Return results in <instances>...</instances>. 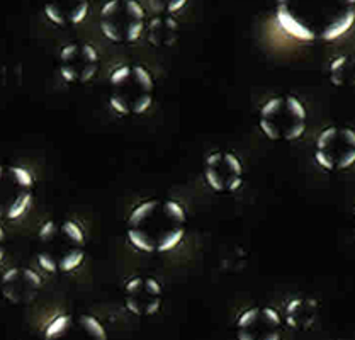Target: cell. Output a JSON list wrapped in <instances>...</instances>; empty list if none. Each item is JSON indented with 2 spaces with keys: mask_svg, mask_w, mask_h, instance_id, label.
<instances>
[{
  "mask_svg": "<svg viewBox=\"0 0 355 340\" xmlns=\"http://www.w3.org/2000/svg\"><path fill=\"white\" fill-rule=\"evenodd\" d=\"M41 288V278L31 269H10L2 275V293L10 303H28Z\"/></svg>",
  "mask_w": 355,
  "mask_h": 340,
  "instance_id": "7c38bea8",
  "label": "cell"
},
{
  "mask_svg": "<svg viewBox=\"0 0 355 340\" xmlns=\"http://www.w3.org/2000/svg\"><path fill=\"white\" fill-rule=\"evenodd\" d=\"M126 226V237L136 250L165 254L186 237L187 211L175 199H148L131 211Z\"/></svg>",
  "mask_w": 355,
  "mask_h": 340,
  "instance_id": "7a4b0ae2",
  "label": "cell"
},
{
  "mask_svg": "<svg viewBox=\"0 0 355 340\" xmlns=\"http://www.w3.org/2000/svg\"><path fill=\"white\" fill-rule=\"evenodd\" d=\"M62 77L67 82L87 84L99 70V53L89 43H70L60 53Z\"/></svg>",
  "mask_w": 355,
  "mask_h": 340,
  "instance_id": "8fae6325",
  "label": "cell"
},
{
  "mask_svg": "<svg viewBox=\"0 0 355 340\" xmlns=\"http://www.w3.org/2000/svg\"><path fill=\"white\" fill-rule=\"evenodd\" d=\"M55 230H56V226H55V221H46L44 223L43 226H41V230H40V237L43 238V240H46V238H50V237H53L55 235Z\"/></svg>",
  "mask_w": 355,
  "mask_h": 340,
  "instance_id": "603a6c76",
  "label": "cell"
},
{
  "mask_svg": "<svg viewBox=\"0 0 355 340\" xmlns=\"http://www.w3.org/2000/svg\"><path fill=\"white\" fill-rule=\"evenodd\" d=\"M328 80L335 87H355V56L338 55L327 65Z\"/></svg>",
  "mask_w": 355,
  "mask_h": 340,
  "instance_id": "9a60e30c",
  "label": "cell"
},
{
  "mask_svg": "<svg viewBox=\"0 0 355 340\" xmlns=\"http://www.w3.org/2000/svg\"><path fill=\"white\" fill-rule=\"evenodd\" d=\"M29 204H31V194H29V192L21 194L16 201L10 204L9 211H7V218H9V220H16L21 214H24V211L28 210Z\"/></svg>",
  "mask_w": 355,
  "mask_h": 340,
  "instance_id": "ac0fdd59",
  "label": "cell"
},
{
  "mask_svg": "<svg viewBox=\"0 0 355 340\" xmlns=\"http://www.w3.org/2000/svg\"><path fill=\"white\" fill-rule=\"evenodd\" d=\"M145 7L135 0H111L101 9L102 34L112 43H136L146 28Z\"/></svg>",
  "mask_w": 355,
  "mask_h": 340,
  "instance_id": "5b68a950",
  "label": "cell"
},
{
  "mask_svg": "<svg viewBox=\"0 0 355 340\" xmlns=\"http://www.w3.org/2000/svg\"><path fill=\"white\" fill-rule=\"evenodd\" d=\"M10 172H12L14 179L17 180L19 186L22 187H31L33 186V176L29 170L22 167H10Z\"/></svg>",
  "mask_w": 355,
  "mask_h": 340,
  "instance_id": "ffe728a7",
  "label": "cell"
},
{
  "mask_svg": "<svg viewBox=\"0 0 355 340\" xmlns=\"http://www.w3.org/2000/svg\"><path fill=\"white\" fill-rule=\"evenodd\" d=\"M40 266L43 267V269L46 272H56V271H58V264H56V260L48 254H41L40 255Z\"/></svg>",
  "mask_w": 355,
  "mask_h": 340,
  "instance_id": "7402d4cb",
  "label": "cell"
},
{
  "mask_svg": "<svg viewBox=\"0 0 355 340\" xmlns=\"http://www.w3.org/2000/svg\"><path fill=\"white\" fill-rule=\"evenodd\" d=\"M44 14H46L48 19H50L51 22H55L56 26H67V17L63 16V10H62V6H58V3H46V7H44Z\"/></svg>",
  "mask_w": 355,
  "mask_h": 340,
  "instance_id": "d6986e66",
  "label": "cell"
},
{
  "mask_svg": "<svg viewBox=\"0 0 355 340\" xmlns=\"http://www.w3.org/2000/svg\"><path fill=\"white\" fill-rule=\"evenodd\" d=\"M275 21L294 40L303 43H331L355 24V2L282 0L275 6Z\"/></svg>",
  "mask_w": 355,
  "mask_h": 340,
  "instance_id": "6da1fadb",
  "label": "cell"
},
{
  "mask_svg": "<svg viewBox=\"0 0 355 340\" xmlns=\"http://www.w3.org/2000/svg\"><path fill=\"white\" fill-rule=\"evenodd\" d=\"M3 259V250H2V248H0V260H2Z\"/></svg>",
  "mask_w": 355,
  "mask_h": 340,
  "instance_id": "d4e9b609",
  "label": "cell"
},
{
  "mask_svg": "<svg viewBox=\"0 0 355 340\" xmlns=\"http://www.w3.org/2000/svg\"><path fill=\"white\" fill-rule=\"evenodd\" d=\"M60 230H62V232L65 233V235L70 238L71 241H75L77 245H84V247H85V232H84V228L78 225V223L68 220V221L63 223L62 228H60Z\"/></svg>",
  "mask_w": 355,
  "mask_h": 340,
  "instance_id": "2e32d148",
  "label": "cell"
},
{
  "mask_svg": "<svg viewBox=\"0 0 355 340\" xmlns=\"http://www.w3.org/2000/svg\"><path fill=\"white\" fill-rule=\"evenodd\" d=\"M124 306L135 316H153L164 303V288L150 275H135L124 284Z\"/></svg>",
  "mask_w": 355,
  "mask_h": 340,
  "instance_id": "9c48e42d",
  "label": "cell"
},
{
  "mask_svg": "<svg viewBox=\"0 0 355 340\" xmlns=\"http://www.w3.org/2000/svg\"><path fill=\"white\" fill-rule=\"evenodd\" d=\"M153 16L146 22V31H148V41L153 46H172L179 37V19L177 14L168 12L165 3H152Z\"/></svg>",
  "mask_w": 355,
  "mask_h": 340,
  "instance_id": "5bb4252c",
  "label": "cell"
},
{
  "mask_svg": "<svg viewBox=\"0 0 355 340\" xmlns=\"http://www.w3.org/2000/svg\"><path fill=\"white\" fill-rule=\"evenodd\" d=\"M153 92V75L143 65H119L109 77V105L121 116L145 114Z\"/></svg>",
  "mask_w": 355,
  "mask_h": 340,
  "instance_id": "3957f363",
  "label": "cell"
},
{
  "mask_svg": "<svg viewBox=\"0 0 355 340\" xmlns=\"http://www.w3.org/2000/svg\"><path fill=\"white\" fill-rule=\"evenodd\" d=\"M259 128L270 142H297L308 128V109L294 94H275L260 105Z\"/></svg>",
  "mask_w": 355,
  "mask_h": 340,
  "instance_id": "277c9868",
  "label": "cell"
},
{
  "mask_svg": "<svg viewBox=\"0 0 355 340\" xmlns=\"http://www.w3.org/2000/svg\"><path fill=\"white\" fill-rule=\"evenodd\" d=\"M0 176H2V167H0Z\"/></svg>",
  "mask_w": 355,
  "mask_h": 340,
  "instance_id": "484cf974",
  "label": "cell"
},
{
  "mask_svg": "<svg viewBox=\"0 0 355 340\" xmlns=\"http://www.w3.org/2000/svg\"><path fill=\"white\" fill-rule=\"evenodd\" d=\"M284 330L282 313L272 306H250L235 320L236 340H282Z\"/></svg>",
  "mask_w": 355,
  "mask_h": 340,
  "instance_id": "ba28073f",
  "label": "cell"
},
{
  "mask_svg": "<svg viewBox=\"0 0 355 340\" xmlns=\"http://www.w3.org/2000/svg\"><path fill=\"white\" fill-rule=\"evenodd\" d=\"M44 340H109V337L96 316L58 315L44 328Z\"/></svg>",
  "mask_w": 355,
  "mask_h": 340,
  "instance_id": "30bf717a",
  "label": "cell"
},
{
  "mask_svg": "<svg viewBox=\"0 0 355 340\" xmlns=\"http://www.w3.org/2000/svg\"><path fill=\"white\" fill-rule=\"evenodd\" d=\"M84 259H85V252L84 250L70 252V254L63 257V259L58 262V271H62V272L75 271L78 266H80L82 262H84Z\"/></svg>",
  "mask_w": 355,
  "mask_h": 340,
  "instance_id": "e0dca14e",
  "label": "cell"
},
{
  "mask_svg": "<svg viewBox=\"0 0 355 340\" xmlns=\"http://www.w3.org/2000/svg\"><path fill=\"white\" fill-rule=\"evenodd\" d=\"M89 7H90L89 2L75 3V9H73V14H71L70 24H80V22L87 17V14H89Z\"/></svg>",
  "mask_w": 355,
  "mask_h": 340,
  "instance_id": "44dd1931",
  "label": "cell"
},
{
  "mask_svg": "<svg viewBox=\"0 0 355 340\" xmlns=\"http://www.w3.org/2000/svg\"><path fill=\"white\" fill-rule=\"evenodd\" d=\"M354 226H355V214H354Z\"/></svg>",
  "mask_w": 355,
  "mask_h": 340,
  "instance_id": "4316f807",
  "label": "cell"
},
{
  "mask_svg": "<svg viewBox=\"0 0 355 340\" xmlns=\"http://www.w3.org/2000/svg\"><path fill=\"white\" fill-rule=\"evenodd\" d=\"M2 238H3V230L0 228V240H2Z\"/></svg>",
  "mask_w": 355,
  "mask_h": 340,
  "instance_id": "cb8c5ba5",
  "label": "cell"
},
{
  "mask_svg": "<svg viewBox=\"0 0 355 340\" xmlns=\"http://www.w3.org/2000/svg\"><path fill=\"white\" fill-rule=\"evenodd\" d=\"M202 176L216 194H233L245 184L243 162L235 152L213 150L204 157Z\"/></svg>",
  "mask_w": 355,
  "mask_h": 340,
  "instance_id": "52a82bcc",
  "label": "cell"
},
{
  "mask_svg": "<svg viewBox=\"0 0 355 340\" xmlns=\"http://www.w3.org/2000/svg\"><path fill=\"white\" fill-rule=\"evenodd\" d=\"M320 316V305L315 298L300 294L294 296L286 303L284 313V325L294 332H308L315 327Z\"/></svg>",
  "mask_w": 355,
  "mask_h": 340,
  "instance_id": "4fadbf2b",
  "label": "cell"
},
{
  "mask_svg": "<svg viewBox=\"0 0 355 340\" xmlns=\"http://www.w3.org/2000/svg\"><path fill=\"white\" fill-rule=\"evenodd\" d=\"M316 164L327 172H343L355 165V130L345 124L323 128L315 139Z\"/></svg>",
  "mask_w": 355,
  "mask_h": 340,
  "instance_id": "8992f818",
  "label": "cell"
}]
</instances>
